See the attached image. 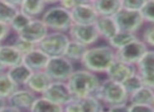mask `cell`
Segmentation results:
<instances>
[{
  "label": "cell",
  "mask_w": 154,
  "mask_h": 112,
  "mask_svg": "<svg viewBox=\"0 0 154 112\" xmlns=\"http://www.w3.org/2000/svg\"><path fill=\"white\" fill-rule=\"evenodd\" d=\"M51 80L49 79V77L43 71H36L32 72L31 77H29L27 82L25 83L24 87L26 89H29V91L34 92L35 94H41L47 89L49 85L51 83Z\"/></svg>",
  "instance_id": "e0dca14e"
},
{
  "label": "cell",
  "mask_w": 154,
  "mask_h": 112,
  "mask_svg": "<svg viewBox=\"0 0 154 112\" xmlns=\"http://www.w3.org/2000/svg\"><path fill=\"white\" fill-rule=\"evenodd\" d=\"M154 102V89L142 86L140 89L129 94L128 103L130 105H152Z\"/></svg>",
  "instance_id": "7402d4cb"
},
{
  "label": "cell",
  "mask_w": 154,
  "mask_h": 112,
  "mask_svg": "<svg viewBox=\"0 0 154 112\" xmlns=\"http://www.w3.org/2000/svg\"><path fill=\"white\" fill-rule=\"evenodd\" d=\"M116 60V50L109 45H93L87 48L81 64L84 69L90 72L106 74L108 68Z\"/></svg>",
  "instance_id": "6da1fadb"
},
{
  "label": "cell",
  "mask_w": 154,
  "mask_h": 112,
  "mask_svg": "<svg viewBox=\"0 0 154 112\" xmlns=\"http://www.w3.org/2000/svg\"><path fill=\"white\" fill-rule=\"evenodd\" d=\"M19 12V8L8 0H0V22L10 24L15 15Z\"/></svg>",
  "instance_id": "484cf974"
},
{
  "label": "cell",
  "mask_w": 154,
  "mask_h": 112,
  "mask_svg": "<svg viewBox=\"0 0 154 112\" xmlns=\"http://www.w3.org/2000/svg\"><path fill=\"white\" fill-rule=\"evenodd\" d=\"M75 70L73 63L64 56L49 58L44 68V72L53 82H67Z\"/></svg>",
  "instance_id": "8992f818"
},
{
  "label": "cell",
  "mask_w": 154,
  "mask_h": 112,
  "mask_svg": "<svg viewBox=\"0 0 154 112\" xmlns=\"http://www.w3.org/2000/svg\"><path fill=\"white\" fill-rule=\"evenodd\" d=\"M149 49L150 48H148L147 45L137 37L121 49L116 50V60L135 66Z\"/></svg>",
  "instance_id": "52a82bcc"
},
{
  "label": "cell",
  "mask_w": 154,
  "mask_h": 112,
  "mask_svg": "<svg viewBox=\"0 0 154 112\" xmlns=\"http://www.w3.org/2000/svg\"><path fill=\"white\" fill-rule=\"evenodd\" d=\"M69 39L66 33L59 32H49L43 40L37 45L40 50H42L48 58L61 57L64 56L65 49L68 45Z\"/></svg>",
  "instance_id": "5b68a950"
},
{
  "label": "cell",
  "mask_w": 154,
  "mask_h": 112,
  "mask_svg": "<svg viewBox=\"0 0 154 112\" xmlns=\"http://www.w3.org/2000/svg\"><path fill=\"white\" fill-rule=\"evenodd\" d=\"M81 2H82V0H63V1L58 2V4H59L61 8H65V10L68 11V12H70L75 6L79 5Z\"/></svg>",
  "instance_id": "74e56055"
},
{
  "label": "cell",
  "mask_w": 154,
  "mask_h": 112,
  "mask_svg": "<svg viewBox=\"0 0 154 112\" xmlns=\"http://www.w3.org/2000/svg\"><path fill=\"white\" fill-rule=\"evenodd\" d=\"M22 61L23 56L13 45L2 44L0 46V62L5 67V69L22 64Z\"/></svg>",
  "instance_id": "d6986e66"
},
{
  "label": "cell",
  "mask_w": 154,
  "mask_h": 112,
  "mask_svg": "<svg viewBox=\"0 0 154 112\" xmlns=\"http://www.w3.org/2000/svg\"><path fill=\"white\" fill-rule=\"evenodd\" d=\"M140 40L147 45L148 48H154V25H148L143 31Z\"/></svg>",
  "instance_id": "836d02e7"
},
{
  "label": "cell",
  "mask_w": 154,
  "mask_h": 112,
  "mask_svg": "<svg viewBox=\"0 0 154 112\" xmlns=\"http://www.w3.org/2000/svg\"><path fill=\"white\" fill-rule=\"evenodd\" d=\"M73 98L81 100L90 95H94L101 84L97 74L81 68L72 72L66 82Z\"/></svg>",
  "instance_id": "7a4b0ae2"
},
{
  "label": "cell",
  "mask_w": 154,
  "mask_h": 112,
  "mask_svg": "<svg viewBox=\"0 0 154 112\" xmlns=\"http://www.w3.org/2000/svg\"><path fill=\"white\" fill-rule=\"evenodd\" d=\"M87 48L88 47H86L85 45L70 40L66 49H65L64 57L66 59H68L70 62H72V63H75V62H80L81 63Z\"/></svg>",
  "instance_id": "cb8c5ba5"
},
{
  "label": "cell",
  "mask_w": 154,
  "mask_h": 112,
  "mask_svg": "<svg viewBox=\"0 0 154 112\" xmlns=\"http://www.w3.org/2000/svg\"><path fill=\"white\" fill-rule=\"evenodd\" d=\"M136 38H137V36L134 35V34L125 33V32H119V33L116 34L110 40H108L107 42H108V45H109L113 50L116 51Z\"/></svg>",
  "instance_id": "4316f807"
},
{
  "label": "cell",
  "mask_w": 154,
  "mask_h": 112,
  "mask_svg": "<svg viewBox=\"0 0 154 112\" xmlns=\"http://www.w3.org/2000/svg\"><path fill=\"white\" fill-rule=\"evenodd\" d=\"M49 58L43 53L42 50L37 47L34 50L29 51V53L23 56L22 63L31 70L32 72L36 71H43L48 62Z\"/></svg>",
  "instance_id": "2e32d148"
},
{
  "label": "cell",
  "mask_w": 154,
  "mask_h": 112,
  "mask_svg": "<svg viewBox=\"0 0 154 112\" xmlns=\"http://www.w3.org/2000/svg\"><path fill=\"white\" fill-rule=\"evenodd\" d=\"M129 112H154L152 105H130Z\"/></svg>",
  "instance_id": "8d00e7d4"
},
{
  "label": "cell",
  "mask_w": 154,
  "mask_h": 112,
  "mask_svg": "<svg viewBox=\"0 0 154 112\" xmlns=\"http://www.w3.org/2000/svg\"><path fill=\"white\" fill-rule=\"evenodd\" d=\"M107 110L109 112H129V105L127 103H125V104L113 105V106L108 107Z\"/></svg>",
  "instance_id": "ab89813d"
},
{
  "label": "cell",
  "mask_w": 154,
  "mask_h": 112,
  "mask_svg": "<svg viewBox=\"0 0 154 112\" xmlns=\"http://www.w3.org/2000/svg\"><path fill=\"white\" fill-rule=\"evenodd\" d=\"M63 112H82L79 100H71L68 104L63 106Z\"/></svg>",
  "instance_id": "d590c367"
},
{
  "label": "cell",
  "mask_w": 154,
  "mask_h": 112,
  "mask_svg": "<svg viewBox=\"0 0 154 112\" xmlns=\"http://www.w3.org/2000/svg\"><path fill=\"white\" fill-rule=\"evenodd\" d=\"M79 102L82 112H101L103 110V104L94 95L81 98Z\"/></svg>",
  "instance_id": "f1b7e54d"
},
{
  "label": "cell",
  "mask_w": 154,
  "mask_h": 112,
  "mask_svg": "<svg viewBox=\"0 0 154 112\" xmlns=\"http://www.w3.org/2000/svg\"><path fill=\"white\" fill-rule=\"evenodd\" d=\"M144 3L145 0H122V8L131 12H140Z\"/></svg>",
  "instance_id": "e575fe53"
},
{
  "label": "cell",
  "mask_w": 154,
  "mask_h": 112,
  "mask_svg": "<svg viewBox=\"0 0 154 112\" xmlns=\"http://www.w3.org/2000/svg\"><path fill=\"white\" fill-rule=\"evenodd\" d=\"M41 96L62 107L73 100L66 82H51Z\"/></svg>",
  "instance_id": "30bf717a"
},
{
  "label": "cell",
  "mask_w": 154,
  "mask_h": 112,
  "mask_svg": "<svg viewBox=\"0 0 154 112\" xmlns=\"http://www.w3.org/2000/svg\"><path fill=\"white\" fill-rule=\"evenodd\" d=\"M91 4L99 17H114L122 8V0H93Z\"/></svg>",
  "instance_id": "ac0fdd59"
},
{
  "label": "cell",
  "mask_w": 154,
  "mask_h": 112,
  "mask_svg": "<svg viewBox=\"0 0 154 112\" xmlns=\"http://www.w3.org/2000/svg\"><path fill=\"white\" fill-rule=\"evenodd\" d=\"M13 46H14L22 56L26 55V53H29V51H32V50H34L35 48H37V45L32 44V43L29 42V41L24 40V39H22L20 37H17V39L14 42V44H13Z\"/></svg>",
  "instance_id": "d6a6232c"
},
{
  "label": "cell",
  "mask_w": 154,
  "mask_h": 112,
  "mask_svg": "<svg viewBox=\"0 0 154 112\" xmlns=\"http://www.w3.org/2000/svg\"><path fill=\"white\" fill-rule=\"evenodd\" d=\"M140 13L144 22L149 23V25H154V0H145Z\"/></svg>",
  "instance_id": "4dcf8cb0"
},
{
  "label": "cell",
  "mask_w": 154,
  "mask_h": 112,
  "mask_svg": "<svg viewBox=\"0 0 154 112\" xmlns=\"http://www.w3.org/2000/svg\"><path fill=\"white\" fill-rule=\"evenodd\" d=\"M18 88V86L13 83L5 71L0 72V98L8 100Z\"/></svg>",
  "instance_id": "83f0119b"
},
{
  "label": "cell",
  "mask_w": 154,
  "mask_h": 112,
  "mask_svg": "<svg viewBox=\"0 0 154 112\" xmlns=\"http://www.w3.org/2000/svg\"><path fill=\"white\" fill-rule=\"evenodd\" d=\"M113 19L118 25L119 32H125L134 35H136L145 23L140 12H131L124 8H121Z\"/></svg>",
  "instance_id": "ba28073f"
},
{
  "label": "cell",
  "mask_w": 154,
  "mask_h": 112,
  "mask_svg": "<svg viewBox=\"0 0 154 112\" xmlns=\"http://www.w3.org/2000/svg\"><path fill=\"white\" fill-rule=\"evenodd\" d=\"M29 112H63V107L57 105L43 96L36 98Z\"/></svg>",
  "instance_id": "d4e9b609"
},
{
  "label": "cell",
  "mask_w": 154,
  "mask_h": 112,
  "mask_svg": "<svg viewBox=\"0 0 154 112\" xmlns=\"http://www.w3.org/2000/svg\"><path fill=\"white\" fill-rule=\"evenodd\" d=\"M48 33V29L42 22V20L38 18L32 19L27 26L21 33L18 34V37L24 39L35 45H38Z\"/></svg>",
  "instance_id": "5bb4252c"
},
{
  "label": "cell",
  "mask_w": 154,
  "mask_h": 112,
  "mask_svg": "<svg viewBox=\"0 0 154 112\" xmlns=\"http://www.w3.org/2000/svg\"><path fill=\"white\" fill-rule=\"evenodd\" d=\"M152 106H153V108H154V102H153V104H152Z\"/></svg>",
  "instance_id": "f6af8a7d"
},
{
  "label": "cell",
  "mask_w": 154,
  "mask_h": 112,
  "mask_svg": "<svg viewBox=\"0 0 154 112\" xmlns=\"http://www.w3.org/2000/svg\"><path fill=\"white\" fill-rule=\"evenodd\" d=\"M8 105V102H6V100H4V98H0V111L2 110V109L4 108V107Z\"/></svg>",
  "instance_id": "b9f144b4"
},
{
  "label": "cell",
  "mask_w": 154,
  "mask_h": 112,
  "mask_svg": "<svg viewBox=\"0 0 154 112\" xmlns=\"http://www.w3.org/2000/svg\"><path fill=\"white\" fill-rule=\"evenodd\" d=\"M11 32L12 31H11V29H10V25L0 22V44H2V42L8 39Z\"/></svg>",
  "instance_id": "f35d334b"
},
{
  "label": "cell",
  "mask_w": 154,
  "mask_h": 112,
  "mask_svg": "<svg viewBox=\"0 0 154 112\" xmlns=\"http://www.w3.org/2000/svg\"><path fill=\"white\" fill-rule=\"evenodd\" d=\"M70 16L72 24L83 25L94 24L99 18V15L93 8L91 1H86V0H82L79 5L70 11Z\"/></svg>",
  "instance_id": "7c38bea8"
},
{
  "label": "cell",
  "mask_w": 154,
  "mask_h": 112,
  "mask_svg": "<svg viewBox=\"0 0 154 112\" xmlns=\"http://www.w3.org/2000/svg\"><path fill=\"white\" fill-rule=\"evenodd\" d=\"M100 38L108 41L119 33L118 25L113 17H99L94 23Z\"/></svg>",
  "instance_id": "ffe728a7"
},
{
  "label": "cell",
  "mask_w": 154,
  "mask_h": 112,
  "mask_svg": "<svg viewBox=\"0 0 154 112\" xmlns=\"http://www.w3.org/2000/svg\"><path fill=\"white\" fill-rule=\"evenodd\" d=\"M31 20H32L31 18H29L26 15H24L23 13H21L20 11H19V12L15 15V17L12 19V21H11V23L8 25H10L11 31L15 32V33L18 35L19 33H21V32L27 26V24L31 22Z\"/></svg>",
  "instance_id": "f546056e"
},
{
  "label": "cell",
  "mask_w": 154,
  "mask_h": 112,
  "mask_svg": "<svg viewBox=\"0 0 154 112\" xmlns=\"http://www.w3.org/2000/svg\"><path fill=\"white\" fill-rule=\"evenodd\" d=\"M0 112H21L19 109H17V108H15V107H13V106H10V105H6L5 107H4L3 109H2Z\"/></svg>",
  "instance_id": "60d3db41"
},
{
  "label": "cell",
  "mask_w": 154,
  "mask_h": 112,
  "mask_svg": "<svg viewBox=\"0 0 154 112\" xmlns=\"http://www.w3.org/2000/svg\"><path fill=\"white\" fill-rule=\"evenodd\" d=\"M134 74H136L135 66L125 63L120 60H116L106 71L108 80H111L120 84H123L126 80H128Z\"/></svg>",
  "instance_id": "9a60e30c"
},
{
  "label": "cell",
  "mask_w": 154,
  "mask_h": 112,
  "mask_svg": "<svg viewBox=\"0 0 154 112\" xmlns=\"http://www.w3.org/2000/svg\"><path fill=\"white\" fill-rule=\"evenodd\" d=\"M143 86L154 89V49H149L135 65Z\"/></svg>",
  "instance_id": "8fae6325"
},
{
  "label": "cell",
  "mask_w": 154,
  "mask_h": 112,
  "mask_svg": "<svg viewBox=\"0 0 154 112\" xmlns=\"http://www.w3.org/2000/svg\"><path fill=\"white\" fill-rule=\"evenodd\" d=\"M94 96L102 104L108 107L128 103V98H129L123 84L116 83L108 79L101 81Z\"/></svg>",
  "instance_id": "3957f363"
},
{
  "label": "cell",
  "mask_w": 154,
  "mask_h": 112,
  "mask_svg": "<svg viewBox=\"0 0 154 112\" xmlns=\"http://www.w3.org/2000/svg\"><path fill=\"white\" fill-rule=\"evenodd\" d=\"M4 70H5V67H4V66L1 64V62H0V72H3Z\"/></svg>",
  "instance_id": "7bdbcfd3"
},
{
  "label": "cell",
  "mask_w": 154,
  "mask_h": 112,
  "mask_svg": "<svg viewBox=\"0 0 154 112\" xmlns=\"http://www.w3.org/2000/svg\"><path fill=\"white\" fill-rule=\"evenodd\" d=\"M38 96L26 88H18L6 100L10 106L19 109L21 112H29Z\"/></svg>",
  "instance_id": "4fadbf2b"
},
{
  "label": "cell",
  "mask_w": 154,
  "mask_h": 112,
  "mask_svg": "<svg viewBox=\"0 0 154 112\" xmlns=\"http://www.w3.org/2000/svg\"><path fill=\"white\" fill-rule=\"evenodd\" d=\"M67 35L70 40L81 43L86 47L93 46L100 39L94 24H72L67 32Z\"/></svg>",
  "instance_id": "9c48e42d"
},
{
  "label": "cell",
  "mask_w": 154,
  "mask_h": 112,
  "mask_svg": "<svg viewBox=\"0 0 154 112\" xmlns=\"http://www.w3.org/2000/svg\"><path fill=\"white\" fill-rule=\"evenodd\" d=\"M123 86L126 91H127L128 95H129V94L133 93V92L136 91L137 89H140L143 86V83H142V81H140V77H138V74H134L132 77H130L129 79L124 82Z\"/></svg>",
  "instance_id": "1f68e13d"
},
{
  "label": "cell",
  "mask_w": 154,
  "mask_h": 112,
  "mask_svg": "<svg viewBox=\"0 0 154 112\" xmlns=\"http://www.w3.org/2000/svg\"><path fill=\"white\" fill-rule=\"evenodd\" d=\"M1 45H2V44H0V46H1Z\"/></svg>",
  "instance_id": "bcb514c9"
},
{
  "label": "cell",
  "mask_w": 154,
  "mask_h": 112,
  "mask_svg": "<svg viewBox=\"0 0 154 112\" xmlns=\"http://www.w3.org/2000/svg\"><path fill=\"white\" fill-rule=\"evenodd\" d=\"M40 19L47 27L48 32H59L67 34L72 25L70 12L61 8L59 4L46 8Z\"/></svg>",
  "instance_id": "277c9868"
},
{
  "label": "cell",
  "mask_w": 154,
  "mask_h": 112,
  "mask_svg": "<svg viewBox=\"0 0 154 112\" xmlns=\"http://www.w3.org/2000/svg\"><path fill=\"white\" fill-rule=\"evenodd\" d=\"M46 10V2L43 0H22L19 11L31 19H38Z\"/></svg>",
  "instance_id": "44dd1931"
},
{
  "label": "cell",
  "mask_w": 154,
  "mask_h": 112,
  "mask_svg": "<svg viewBox=\"0 0 154 112\" xmlns=\"http://www.w3.org/2000/svg\"><path fill=\"white\" fill-rule=\"evenodd\" d=\"M5 72L8 74V77L12 80L13 83L18 87L24 86L32 74V71L23 63L14 66L12 68H8V69H6Z\"/></svg>",
  "instance_id": "603a6c76"
},
{
  "label": "cell",
  "mask_w": 154,
  "mask_h": 112,
  "mask_svg": "<svg viewBox=\"0 0 154 112\" xmlns=\"http://www.w3.org/2000/svg\"><path fill=\"white\" fill-rule=\"evenodd\" d=\"M101 112H109V111H108V110H104V109H103V110H102Z\"/></svg>",
  "instance_id": "ee69618b"
}]
</instances>
